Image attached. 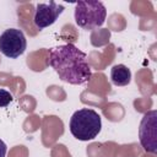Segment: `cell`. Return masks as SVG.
Instances as JSON below:
<instances>
[{
	"mask_svg": "<svg viewBox=\"0 0 157 157\" xmlns=\"http://www.w3.org/2000/svg\"><path fill=\"white\" fill-rule=\"evenodd\" d=\"M107 17V9L102 1H78L75 5V22L82 29L101 27Z\"/></svg>",
	"mask_w": 157,
	"mask_h": 157,
	"instance_id": "obj_3",
	"label": "cell"
},
{
	"mask_svg": "<svg viewBox=\"0 0 157 157\" xmlns=\"http://www.w3.org/2000/svg\"><path fill=\"white\" fill-rule=\"evenodd\" d=\"M156 131H157V110L152 109L144 114L139 128L140 144L146 152L156 153V147H157Z\"/></svg>",
	"mask_w": 157,
	"mask_h": 157,
	"instance_id": "obj_5",
	"label": "cell"
},
{
	"mask_svg": "<svg viewBox=\"0 0 157 157\" xmlns=\"http://www.w3.org/2000/svg\"><path fill=\"white\" fill-rule=\"evenodd\" d=\"M48 64L59 75V78L71 85H83L92 76L86 53L71 43L52 48Z\"/></svg>",
	"mask_w": 157,
	"mask_h": 157,
	"instance_id": "obj_1",
	"label": "cell"
},
{
	"mask_svg": "<svg viewBox=\"0 0 157 157\" xmlns=\"http://www.w3.org/2000/svg\"><path fill=\"white\" fill-rule=\"evenodd\" d=\"M70 132L80 141L93 140L102 128L101 115L90 108H82L76 110L70 119Z\"/></svg>",
	"mask_w": 157,
	"mask_h": 157,
	"instance_id": "obj_2",
	"label": "cell"
},
{
	"mask_svg": "<svg viewBox=\"0 0 157 157\" xmlns=\"http://www.w3.org/2000/svg\"><path fill=\"white\" fill-rule=\"evenodd\" d=\"M110 81L115 86H126L131 81V72L123 64L114 65L110 69Z\"/></svg>",
	"mask_w": 157,
	"mask_h": 157,
	"instance_id": "obj_7",
	"label": "cell"
},
{
	"mask_svg": "<svg viewBox=\"0 0 157 157\" xmlns=\"http://www.w3.org/2000/svg\"><path fill=\"white\" fill-rule=\"evenodd\" d=\"M6 151H7V146H6V144L0 139V157H5Z\"/></svg>",
	"mask_w": 157,
	"mask_h": 157,
	"instance_id": "obj_9",
	"label": "cell"
},
{
	"mask_svg": "<svg viewBox=\"0 0 157 157\" xmlns=\"http://www.w3.org/2000/svg\"><path fill=\"white\" fill-rule=\"evenodd\" d=\"M63 11L64 6L55 1H50L49 4H37L33 22L38 29H43L55 23Z\"/></svg>",
	"mask_w": 157,
	"mask_h": 157,
	"instance_id": "obj_6",
	"label": "cell"
},
{
	"mask_svg": "<svg viewBox=\"0 0 157 157\" xmlns=\"http://www.w3.org/2000/svg\"><path fill=\"white\" fill-rule=\"evenodd\" d=\"M12 99H13V97L9 91H6L4 88H0V108L7 107L12 102Z\"/></svg>",
	"mask_w": 157,
	"mask_h": 157,
	"instance_id": "obj_8",
	"label": "cell"
},
{
	"mask_svg": "<svg viewBox=\"0 0 157 157\" xmlns=\"http://www.w3.org/2000/svg\"><path fill=\"white\" fill-rule=\"evenodd\" d=\"M27 48V40L21 29L9 28L0 34V52L10 58L16 59L25 53Z\"/></svg>",
	"mask_w": 157,
	"mask_h": 157,
	"instance_id": "obj_4",
	"label": "cell"
}]
</instances>
